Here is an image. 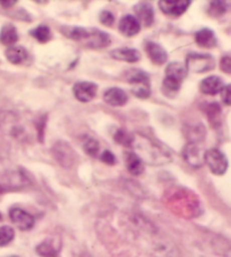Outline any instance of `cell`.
Wrapping results in <instances>:
<instances>
[{"instance_id":"cell-38","label":"cell","mask_w":231,"mask_h":257,"mask_svg":"<svg viewBox=\"0 0 231 257\" xmlns=\"http://www.w3.org/2000/svg\"><path fill=\"white\" fill-rule=\"evenodd\" d=\"M9 257H20V256H9Z\"/></svg>"},{"instance_id":"cell-13","label":"cell","mask_w":231,"mask_h":257,"mask_svg":"<svg viewBox=\"0 0 231 257\" xmlns=\"http://www.w3.org/2000/svg\"><path fill=\"white\" fill-rule=\"evenodd\" d=\"M128 95L123 89L119 87H113V88L107 89L104 93V100L110 106L119 107L123 106L128 103Z\"/></svg>"},{"instance_id":"cell-8","label":"cell","mask_w":231,"mask_h":257,"mask_svg":"<svg viewBox=\"0 0 231 257\" xmlns=\"http://www.w3.org/2000/svg\"><path fill=\"white\" fill-rule=\"evenodd\" d=\"M9 218L12 222L23 231L30 230L34 226L33 215L21 208H16V206L9 210Z\"/></svg>"},{"instance_id":"cell-32","label":"cell","mask_w":231,"mask_h":257,"mask_svg":"<svg viewBox=\"0 0 231 257\" xmlns=\"http://www.w3.org/2000/svg\"><path fill=\"white\" fill-rule=\"evenodd\" d=\"M99 21L101 24H104L106 26H113L114 24V15L108 11H103L99 14Z\"/></svg>"},{"instance_id":"cell-2","label":"cell","mask_w":231,"mask_h":257,"mask_svg":"<svg viewBox=\"0 0 231 257\" xmlns=\"http://www.w3.org/2000/svg\"><path fill=\"white\" fill-rule=\"evenodd\" d=\"M186 76L187 70L184 64L176 61L170 62L166 68V76L163 84L165 93L168 96L177 93Z\"/></svg>"},{"instance_id":"cell-4","label":"cell","mask_w":231,"mask_h":257,"mask_svg":"<svg viewBox=\"0 0 231 257\" xmlns=\"http://www.w3.org/2000/svg\"><path fill=\"white\" fill-rule=\"evenodd\" d=\"M186 70L194 73H204L215 68V59L211 54L189 53L185 62Z\"/></svg>"},{"instance_id":"cell-26","label":"cell","mask_w":231,"mask_h":257,"mask_svg":"<svg viewBox=\"0 0 231 257\" xmlns=\"http://www.w3.org/2000/svg\"><path fill=\"white\" fill-rule=\"evenodd\" d=\"M36 253L41 257H58L59 251L55 248L53 242L50 240H45L36 246Z\"/></svg>"},{"instance_id":"cell-30","label":"cell","mask_w":231,"mask_h":257,"mask_svg":"<svg viewBox=\"0 0 231 257\" xmlns=\"http://www.w3.org/2000/svg\"><path fill=\"white\" fill-rule=\"evenodd\" d=\"M82 148H84L85 153L87 155L91 156V157H95L99 151V144L98 141L94 139V138H87V139L84 141Z\"/></svg>"},{"instance_id":"cell-27","label":"cell","mask_w":231,"mask_h":257,"mask_svg":"<svg viewBox=\"0 0 231 257\" xmlns=\"http://www.w3.org/2000/svg\"><path fill=\"white\" fill-rule=\"evenodd\" d=\"M31 35L39 42L46 43L51 39V31L46 25H39L31 31Z\"/></svg>"},{"instance_id":"cell-1","label":"cell","mask_w":231,"mask_h":257,"mask_svg":"<svg viewBox=\"0 0 231 257\" xmlns=\"http://www.w3.org/2000/svg\"><path fill=\"white\" fill-rule=\"evenodd\" d=\"M133 153L142 160L151 166H163L172 162V155L165 147L147 136L132 135L131 145Z\"/></svg>"},{"instance_id":"cell-20","label":"cell","mask_w":231,"mask_h":257,"mask_svg":"<svg viewBox=\"0 0 231 257\" xmlns=\"http://www.w3.org/2000/svg\"><path fill=\"white\" fill-rule=\"evenodd\" d=\"M6 58L13 64H21L27 60L29 52L21 45H13L6 50Z\"/></svg>"},{"instance_id":"cell-5","label":"cell","mask_w":231,"mask_h":257,"mask_svg":"<svg viewBox=\"0 0 231 257\" xmlns=\"http://www.w3.org/2000/svg\"><path fill=\"white\" fill-rule=\"evenodd\" d=\"M204 164H206V166L209 167L210 172L216 176L224 175L229 167L227 156L216 148H212L205 151Z\"/></svg>"},{"instance_id":"cell-14","label":"cell","mask_w":231,"mask_h":257,"mask_svg":"<svg viewBox=\"0 0 231 257\" xmlns=\"http://www.w3.org/2000/svg\"><path fill=\"white\" fill-rule=\"evenodd\" d=\"M223 80L218 76H210L204 78L200 84V90L203 94L213 96L219 94L223 88Z\"/></svg>"},{"instance_id":"cell-18","label":"cell","mask_w":231,"mask_h":257,"mask_svg":"<svg viewBox=\"0 0 231 257\" xmlns=\"http://www.w3.org/2000/svg\"><path fill=\"white\" fill-rule=\"evenodd\" d=\"M110 57L115 59V60L135 63L140 60V52H139L138 50L131 48H120L117 50H113V51L110 52Z\"/></svg>"},{"instance_id":"cell-19","label":"cell","mask_w":231,"mask_h":257,"mask_svg":"<svg viewBox=\"0 0 231 257\" xmlns=\"http://www.w3.org/2000/svg\"><path fill=\"white\" fill-rule=\"evenodd\" d=\"M124 162H126V166L129 173L132 174L133 176L141 175L143 171H145L142 160L133 151H127L124 154Z\"/></svg>"},{"instance_id":"cell-36","label":"cell","mask_w":231,"mask_h":257,"mask_svg":"<svg viewBox=\"0 0 231 257\" xmlns=\"http://www.w3.org/2000/svg\"><path fill=\"white\" fill-rule=\"evenodd\" d=\"M16 4V2H0V5L5 8H12L13 6H15Z\"/></svg>"},{"instance_id":"cell-35","label":"cell","mask_w":231,"mask_h":257,"mask_svg":"<svg viewBox=\"0 0 231 257\" xmlns=\"http://www.w3.org/2000/svg\"><path fill=\"white\" fill-rule=\"evenodd\" d=\"M220 69L225 73H231V56H224L221 58Z\"/></svg>"},{"instance_id":"cell-21","label":"cell","mask_w":231,"mask_h":257,"mask_svg":"<svg viewBox=\"0 0 231 257\" xmlns=\"http://www.w3.org/2000/svg\"><path fill=\"white\" fill-rule=\"evenodd\" d=\"M18 41V32L13 24H6L0 31V43L7 47H13Z\"/></svg>"},{"instance_id":"cell-10","label":"cell","mask_w":231,"mask_h":257,"mask_svg":"<svg viewBox=\"0 0 231 257\" xmlns=\"http://www.w3.org/2000/svg\"><path fill=\"white\" fill-rule=\"evenodd\" d=\"M191 2L187 0H163L159 2V7L164 14L169 16L178 17L187 11Z\"/></svg>"},{"instance_id":"cell-3","label":"cell","mask_w":231,"mask_h":257,"mask_svg":"<svg viewBox=\"0 0 231 257\" xmlns=\"http://www.w3.org/2000/svg\"><path fill=\"white\" fill-rule=\"evenodd\" d=\"M128 82L132 86V93L138 98L146 99L151 94L149 76L142 70H131L127 77Z\"/></svg>"},{"instance_id":"cell-16","label":"cell","mask_w":231,"mask_h":257,"mask_svg":"<svg viewBox=\"0 0 231 257\" xmlns=\"http://www.w3.org/2000/svg\"><path fill=\"white\" fill-rule=\"evenodd\" d=\"M86 43L89 48L92 49H101L107 47L110 43V39L108 34L98 30L88 31V36L86 39Z\"/></svg>"},{"instance_id":"cell-6","label":"cell","mask_w":231,"mask_h":257,"mask_svg":"<svg viewBox=\"0 0 231 257\" xmlns=\"http://www.w3.org/2000/svg\"><path fill=\"white\" fill-rule=\"evenodd\" d=\"M52 155L59 165L64 168H70L77 162V154L72 147L66 141H57L52 147Z\"/></svg>"},{"instance_id":"cell-17","label":"cell","mask_w":231,"mask_h":257,"mask_svg":"<svg viewBox=\"0 0 231 257\" xmlns=\"http://www.w3.org/2000/svg\"><path fill=\"white\" fill-rule=\"evenodd\" d=\"M195 42L198 47L204 48V49H212L216 47L218 40L214 32L210 29H202L195 34Z\"/></svg>"},{"instance_id":"cell-25","label":"cell","mask_w":231,"mask_h":257,"mask_svg":"<svg viewBox=\"0 0 231 257\" xmlns=\"http://www.w3.org/2000/svg\"><path fill=\"white\" fill-rule=\"evenodd\" d=\"M205 113L212 126H219L221 123V107L219 104L211 103L205 107Z\"/></svg>"},{"instance_id":"cell-9","label":"cell","mask_w":231,"mask_h":257,"mask_svg":"<svg viewBox=\"0 0 231 257\" xmlns=\"http://www.w3.org/2000/svg\"><path fill=\"white\" fill-rule=\"evenodd\" d=\"M97 85L89 81H79L73 86V95L82 103H88L96 97Z\"/></svg>"},{"instance_id":"cell-33","label":"cell","mask_w":231,"mask_h":257,"mask_svg":"<svg viewBox=\"0 0 231 257\" xmlns=\"http://www.w3.org/2000/svg\"><path fill=\"white\" fill-rule=\"evenodd\" d=\"M221 94V98H222V102L228 105V106H231V84L223 86L222 90L220 91Z\"/></svg>"},{"instance_id":"cell-23","label":"cell","mask_w":231,"mask_h":257,"mask_svg":"<svg viewBox=\"0 0 231 257\" xmlns=\"http://www.w3.org/2000/svg\"><path fill=\"white\" fill-rule=\"evenodd\" d=\"M61 32L66 38L75 41L86 40L87 36H88V31L84 29V27L79 26H63L61 29Z\"/></svg>"},{"instance_id":"cell-29","label":"cell","mask_w":231,"mask_h":257,"mask_svg":"<svg viewBox=\"0 0 231 257\" xmlns=\"http://www.w3.org/2000/svg\"><path fill=\"white\" fill-rule=\"evenodd\" d=\"M15 237V230L9 226L0 227V247L7 246Z\"/></svg>"},{"instance_id":"cell-11","label":"cell","mask_w":231,"mask_h":257,"mask_svg":"<svg viewBox=\"0 0 231 257\" xmlns=\"http://www.w3.org/2000/svg\"><path fill=\"white\" fill-rule=\"evenodd\" d=\"M135 13V17L137 18L138 22L140 23V25L149 27L155 21V12L154 9H152V6H150L148 3H140L136 5Z\"/></svg>"},{"instance_id":"cell-34","label":"cell","mask_w":231,"mask_h":257,"mask_svg":"<svg viewBox=\"0 0 231 257\" xmlns=\"http://www.w3.org/2000/svg\"><path fill=\"white\" fill-rule=\"evenodd\" d=\"M100 159L101 162L107 164V165H114L117 163V158H115V156L113 155L112 151L109 150H105L103 154L100 156Z\"/></svg>"},{"instance_id":"cell-28","label":"cell","mask_w":231,"mask_h":257,"mask_svg":"<svg viewBox=\"0 0 231 257\" xmlns=\"http://www.w3.org/2000/svg\"><path fill=\"white\" fill-rule=\"evenodd\" d=\"M228 11V5L224 2H211L209 5V14L212 17H220Z\"/></svg>"},{"instance_id":"cell-12","label":"cell","mask_w":231,"mask_h":257,"mask_svg":"<svg viewBox=\"0 0 231 257\" xmlns=\"http://www.w3.org/2000/svg\"><path fill=\"white\" fill-rule=\"evenodd\" d=\"M119 30L127 38H132V36H136L140 32L141 25L135 16L126 15L121 18V21L119 23Z\"/></svg>"},{"instance_id":"cell-22","label":"cell","mask_w":231,"mask_h":257,"mask_svg":"<svg viewBox=\"0 0 231 257\" xmlns=\"http://www.w3.org/2000/svg\"><path fill=\"white\" fill-rule=\"evenodd\" d=\"M152 257H179V254L173 244L168 241H161L155 246Z\"/></svg>"},{"instance_id":"cell-24","label":"cell","mask_w":231,"mask_h":257,"mask_svg":"<svg viewBox=\"0 0 231 257\" xmlns=\"http://www.w3.org/2000/svg\"><path fill=\"white\" fill-rule=\"evenodd\" d=\"M205 128L202 124L198 125H193L187 127L186 132V138L188 139V142H192V144H200L205 138Z\"/></svg>"},{"instance_id":"cell-37","label":"cell","mask_w":231,"mask_h":257,"mask_svg":"<svg viewBox=\"0 0 231 257\" xmlns=\"http://www.w3.org/2000/svg\"><path fill=\"white\" fill-rule=\"evenodd\" d=\"M225 257H231V248L227 250V253H225Z\"/></svg>"},{"instance_id":"cell-31","label":"cell","mask_w":231,"mask_h":257,"mask_svg":"<svg viewBox=\"0 0 231 257\" xmlns=\"http://www.w3.org/2000/svg\"><path fill=\"white\" fill-rule=\"evenodd\" d=\"M114 139L117 140L120 145L130 146L131 140H132V135H129V133H127L123 130H119L117 133H115Z\"/></svg>"},{"instance_id":"cell-15","label":"cell","mask_w":231,"mask_h":257,"mask_svg":"<svg viewBox=\"0 0 231 257\" xmlns=\"http://www.w3.org/2000/svg\"><path fill=\"white\" fill-rule=\"evenodd\" d=\"M146 52L150 60L157 66H161V64L167 62V52L159 44L155 42H148L146 44Z\"/></svg>"},{"instance_id":"cell-7","label":"cell","mask_w":231,"mask_h":257,"mask_svg":"<svg viewBox=\"0 0 231 257\" xmlns=\"http://www.w3.org/2000/svg\"><path fill=\"white\" fill-rule=\"evenodd\" d=\"M198 145L200 144L188 142L183 149V157L185 162L193 168H200L204 164V153Z\"/></svg>"}]
</instances>
